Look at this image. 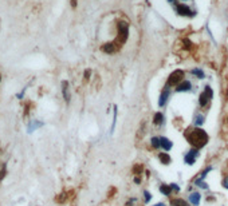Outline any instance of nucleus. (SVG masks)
Returning a JSON list of instances; mask_svg holds the SVG:
<instances>
[{
  "label": "nucleus",
  "instance_id": "nucleus-4",
  "mask_svg": "<svg viewBox=\"0 0 228 206\" xmlns=\"http://www.w3.org/2000/svg\"><path fill=\"white\" fill-rule=\"evenodd\" d=\"M212 96H213V91H212V89L209 86H205L204 89V92L200 95V99H199V103L201 107H205V106L208 105L209 102H211Z\"/></svg>",
  "mask_w": 228,
  "mask_h": 206
},
{
  "label": "nucleus",
  "instance_id": "nucleus-26",
  "mask_svg": "<svg viewBox=\"0 0 228 206\" xmlns=\"http://www.w3.org/2000/svg\"><path fill=\"white\" fill-rule=\"evenodd\" d=\"M170 189H172V192H173V190H174V192H180V186L176 185V183H172V185H170Z\"/></svg>",
  "mask_w": 228,
  "mask_h": 206
},
{
  "label": "nucleus",
  "instance_id": "nucleus-1",
  "mask_svg": "<svg viewBox=\"0 0 228 206\" xmlns=\"http://www.w3.org/2000/svg\"><path fill=\"white\" fill-rule=\"evenodd\" d=\"M185 138L196 149H201L207 145L208 142V134L200 127H192V129L185 131Z\"/></svg>",
  "mask_w": 228,
  "mask_h": 206
},
{
  "label": "nucleus",
  "instance_id": "nucleus-20",
  "mask_svg": "<svg viewBox=\"0 0 228 206\" xmlns=\"http://www.w3.org/2000/svg\"><path fill=\"white\" fill-rule=\"evenodd\" d=\"M195 185L201 186L203 189H205V190L208 189V185H207V183H204V182H203V179H196V181H195Z\"/></svg>",
  "mask_w": 228,
  "mask_h": 206
},
{
  "label": "nucleus",
  "instance_id": "nucleus-8",
  "mask_svg": "<svg viewBox=\"0 0 228 206\" xmlns=\"http://www.w3.org/2000/svg\"><path fill=\"white\" fill-rule=\"evenodd\" d=\"M169 95H170V90H169V86H165L164 87V90L161 91V95H160V99H158V106H164L165 103H167L168 101V98H169Z\"/></svg>",
  "mask_w": 228,
  "mask_h": 206
},
{
  "label": "nucleus",
  "instance_id": "nucleus-12",
  "mask_svg": "<svg viewBox=\"0 0 228 206\" xmlns=\"http://www.w3.org/2000/svg\"><path fill=\"white\" fill-rule=\"evenodd\" d=\"M160 142H161V147L164 150H167V151H169V150L172 149V142L168 138H165V137H161L160 138Z\"/></svg>",
  "mask_w": 228,
  "mask_h": 206
},
{
  "label": "nucleus",
  "instance_id": "nucleus-7",
  "mask_svg": "<svg viewBox=\"0 0 228 206\" xmlns=\"http://www.w3.org/2000/svg\"><path fill=\"white\" fill-rule=\"evenodd\" d=\"M121 47L117 44L115 42H111V43H107V44H104L101 47V50L104 52H106V54H114L115 51H118Z\"/></svg>",
  "mask_w": 228,
  "mask_h": 206
},
{
  "label": "nucleus",
  "instance_id": "nucleus-16",
  "mask_svg": "<svg viewBox=\"0 0 228 206\" xmlns=\"http://www.w3.org/2000/svg\"><path fill=\"white\" fill-rule=\"evenodd\" d=\"M160 192H161L164 195H170V193H172L170 185L168 186V185H165V183H162V185L160 186Z\"/></svg>",
  "mask_w": 228,
  "mask_h": 206
},
{
  "label": "nucleus",
  "instance_id": "nucleus-29",
  "mask_svg": "<svg viewBox=\"0 0 228 206\" xmlns=\"http://www.w3.org/2000/svg\"><path fill=\"white\" fill-rule=\"evenodd\" d=\"M169 2H170V3H172V2H176V0H169Z\"/></svg>",
  "mask_w": 228,
  "mask_h": 206
},
{
  "label": "nucleus",
  "instance_id": "nucleus-24",
  "mask_svg": "<svg viewBox=\"0 0 228 206\" xmlns=\"http://www.w3.org/2000/svg\"><path fill=\"white\" fill-rule=\"evenodd\" d=\"M5 175V165H3V167H2V170H0V181L4 178Z\"/></svg>",
  "mask_w": 228,
  "mask_h": 206
},
{
  "label": "nucleus",
  "instance_id": "nucleus-11",
  "mask_svg": "<svg viewBox=\"0 0 228 206\" xmlns=\"http://www.w3.org/2000/svg\"><path fill=\"white\" fill-rule=\"evenodd\" d=\"M62 92H63L64 101L68 103V102H70V90H68V83L66 82V80L62 83Z\"/></svg>",
  "mask_w": 228,
  "mask_h": 206
},
{
  "label": "nucleus",
  "instance_id": "nucleus-28",
  "mask_svg": "<svg viewBox=\"0 0 228 206\" xmlns=\"http://www.w3.org/2000/svg\"><path fill=\"white\" fill-rule=\"evenodd\" d=\"M154 206H165V205H164V204H162V202H160V204H156Z\"/></svg>",
  "mask_w": 228,
  "mask_h": 206
},
{
  "label": "nucleus",
  "instance_id": "nucleus-18",
  "mask_svg": "<svg viewBox=\"0 0 228 206\" xmlns=\"http://www.w3.org/2000/svg\"><path fill=\"white\" fill-rule=\"evenodd\" d=\"M192 74L195 75V76H197V78H200V79H203V78H205V74L203 72L200 68H195V70H192Z\"/></svg>",
  "mask_w": 228,
  "mask_h": 206
},
{
  "label": "nucleus",
  "instance_id": "nucleus-25",
  "mask_svg": "<svg viewBox=\"0 0 228 206\" xmlns=\"http://www.w3.org/2000/svg\"><path fill=\"white\" fill-rule=\"evenodd\" d=\"M221 185H223L224 189H227V190H228V177H226L223 181H221Z\"/></svg>",
  "mask_w": 228,
  "mask_h": 206
},
{
  "label": "nucleus",
  "instance_id": "nucleus-2",
  "mask_svg": "<svg viewBox=\"0 0 228 206\" xmlns=\"http://www.w3.org/2000/svg\"><path fill=\"white\" fill-rule=\"evenodd\" d=\"M127 35H129V26H127L125 21H120V23H118V35L115 37L114 42L120 47H122L124 43L126 42V39H127Z\"/></svg>",
  "mask_w": 228,
  "mask_h": 206
},
{
  "label": "nucleus",
  "instance_id": "nucleus-6",
  "mask_svg": "<svg viewBox=\"0 0 228 206\" xmlns=\"http://www.w3.org/2000/svg\"><path fill=\"white\" fill-rule=\"evenodd\" d=\"M176 9H177V14L181 15V16H193V15H195L190 11L189 5H187V4H177Z\"/></svg>",
  "mask_w": 228,
  "mask_h": 206
},
{
  "label": "nucleus",
  "instance_id": "nucleus-15",
  "mask_svg": "<svg viewBox=\"0 0 228 206\" xmlns=\"http://www.w3.org/2000/svg\"><path fill=\"white\" fill-rule=\"evenodd\" d=\"M158 157H160V161L164 165H169L170 163V157H169V154H167V153H161Z\"/></svg>",
  "mask_w": 228,
  "mask_h": 206
},
{
  "label": "nucleus",
  "instance_id": "nucleus-17",
  "mask_svg": "<svg viewBox=\"0 0 228 206\" xmlns=\"http://www.w3.org/2000/svg\"><path fill=\"white\" fill-rule=\"evenodd\" d=\"M204 121H205V118H204V115H201V114H197L195 117V124L196 126H201V124L204 123Z\"/></svg>",
  "mask_w": 228,
  "mask_h": 206
},
{
  "label": "nucleus",
  "instance_id": "nucleus-23",
  "mask_svg": "<svg viewBox=\"0 0 228 206\" xmlns=\"http://www.w3.org/2000/svg\"><path fill=\"white\" fill-rule=\"evenodd\" d=\"M144 195H145V202H149V201H150V199H152L150 193H149V192H146V190H145V192H144Z\"/></svg>",
  "mask_w": 228,
  "mask_h": 206
},
{
  "label": "nucleus",
  "instance_id": "nucleus-27",
  "mask_svg": "<svg viewBox=\"0 0 228 206\" xmlns=\"http://www.w3.org/2000/svg\"><path fill=\"white\" fill-rule=\"evenodd\" d=\"M70 4H71V8L75 9L77 5H78V0H70Z\"/></svg>",
  "mask_w": 228,
  "mask_h": 206
},
{
  "label": "nucleus",
  "instance_id": "nucleus-9",
  "mask_svg": "<svg viewBox=\"0 0 228 206\" xmlns=\"http://www.w3.org/2000/svg\"><path fill=\"white\" fill-rule=\"evenodd\" d=\"M192 89V84L188 80H184V82H181L179 86H176V91L177 92H185V91H189V90Z\"/></svg>",
  "mask_w": 228,
  "mask_h": 206
},
{
  "label": "nucleus",
  "instance_id": "nucleus-5",
  "mask_svg": "<svg viewBox=\"0 0 228 206\" xmlns=\"http://www.w3.org/2000/svg\"><path fill=\"white\" fill-rule=\"evenodd\" d=\"M197 157H199V150L193 147L184 155V161H185V163H188V165H193L196 162V159H197Z\"/></svg>",
  "mask_w": 228,
  "mask_h": 206
},
{
  "label": "nucleus",
  "instance_id": "nucleus-19",
  "mask_svg": "<svg viewBox=\"0 0 228 206\" xmlns=\"http://www.w3.org/2000/svg\"><path fill=\"white\" fill-rule=\"evenodd\" d=\"M150 142H152V145H153V147H154V149H158V147H161V142H160V138H156V137H153Z\"/></svg>",
  "mask_w": 228,
  "mask_h": 206
},
{
  "label": "nucleus",
  "instance_id": "nucleus-30",
  "mask_svg": "<svg viewBox=\"0 0 228 206\" xmlns=\"http://www.w3.org/2000/svg\"><path fill=\"white\" fill-rule=\"evenodd\" d=\"M0 82H2V75H0Z\"/></svg>",
  "mask_w": 228,
  "mask_h": 206
},
{
  "label": "nucleus",
  "instance_id": "nucleus-31",
  "mask_svg": "<svg viewBox=\"0 0 228 206\" xmlns=\"http://www.w3.org/2000/svg\"><path fill=\"white\" fill-rule=\"evenodd\" d=\"M184 2H185V0H184Z\"/></svg>",
  "mask_w": 228,
  "mask_h": 206
},
{
  "label": "nucleus",
  "instance_id": "nucleus-10",
  "mask_svg": "<svg viewBox=\"0 0 228 206\" xmlns=\"http://www.w3.org/2000/svg\"><path fill=\"white\" fill-rule=\"evenodd\" d=\"M200 198H201L200 193H199V192H195V193H192V194L189 195V202H190V204H192L193 206H199Z\"/></svg>",
  "mask_w": 228,
  "mask_h": 206
},
{
  "label": "nucleus",
  "instance_id": "nucleus-13",
  "mask_svg": "<svg viewBox=\"0 0 228 206\" xmlns=\"http://www.w3.org/2000/svg\"><path fill=\"white\" fill-rule=\"evenodd\" d=\"M170 206H189V204L183 198H173L170 199Z\"/></svg>",
  "mask_w": 228,
  "mask_h": 206
},
{
  "label": "nucleus",
  "instance_id": "nucleus-14",
  "mask_svg": "<svg viewBox=\"0 0 228 206\" xmlns=\"http://www.w3.org/2000/svg\"><path fill=\"white\" fill-rule=\"evenodd\" d=\"M162 122H164V115H162L161 112H156L154 118H153V123H154L156 126H161Z\"/></svg>",
  "mask_w": 228,
  "mask_h": 206
},
{
  "label": "nucleus",
  "instance_id": "nucleus-21",
  "mask_svg": "<svg viewBox=\"0 0 228 206\" xmlns=\"http://www.w3.org/2000/svg\"><path fill=\"white\" fill-rule=\"evenodd\" d=\"M32 124H34V126H31L30 129H28V133H32V131L35 130L36 127H40V126H42V122H35V123H32Z\"/></svg>",
  "mask_w": 228,
  "mask_h": 206
},
{
  "label": "nucleus",
  "instance_id": "nucleus-22",
  "mask_svg": "<svg viewBox=\"0 0 228 206\" xmlns=\"http://www.w3.org/2000/svg\"><path fill=\"white\" fill-rule=\"evenodd\" d=\"M115 122H117V107H114V118H113V124H111V131H114Z\"/></svg>",
  "mask_w": 228,
  "mask_h": 206
},
{
  "label": "nucleus",
  "instance_id": "nucleus-3",
  "mask_svg": "<svg viewBox=\"0 0 228 206\" xmlns=\"http://www.w3.org/2000/svg\"><path fill=\"white\" fill-rule=\"evenodd\" d=\"M184 71L183 70H174L173 72L169 75V78H168V82H167V86H179V84L184 80Z\"/></svg>",
  "mask_w": 228,
  "mask_h": 206
}]
</instances>
